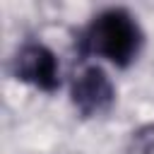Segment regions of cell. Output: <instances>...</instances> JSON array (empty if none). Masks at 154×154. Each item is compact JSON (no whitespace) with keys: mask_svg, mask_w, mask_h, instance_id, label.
<instances>
[{"mask_svg":"<svg viewBox=\"0 0 154 154\" xmlns=\"http://www.w3.org/2000/svg\"><path fill=\"white\" fill-rule=\"evenodd\" d=\"M84 46L89 53H96L108 63L125 67L140 53L142 31L128 10L111 7L91 19L89 29L84 31Z\"/></svg>","mask_w":154,"mask_h":154,"instance_id":"6da1fadb","label":"cell"},{"mask_svg":"<svg viewBox=\"0 0 154 154\" xmlns=\"http://www.w3.org/2000/svg\"><path fill=\"white\" fill-rule=\"evenodd\" d=\"M116 99L108 75L99 65H87L72 79V103L82 116H101Z\"/></svg>","mask_w":154,"mask_h":154,"instance_id":"7a4b0ae2","label":"cell"},{"mask_svg":"<svg viewBox=\"0 0 154 154\" xmlns=\"http://www.w3.org/2000/svg\"><path fill=\"white\" fill-rule=\"evenodd\" d=\"M58 58L43 43H26L14 58V75L43 91H53L58 87Z\"/></svg>","mask_w":154,"mask_h":154,"instance_id":"3957f363","label":"cell"},{"mask_svg":"<svg viewBox=\"0 0 154 154\" xmlns=\"http://www.w3.org/2000/svg\"><path fill=\"white\" fill-rule=\"evenodd\" d=\"M125 154H154V123L142 125L132 132Z\"/></svg>","mask_w":154,"mask_h":154,"instance_id":"277c9868","label":"cell"}]
</instances>
